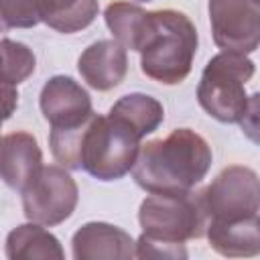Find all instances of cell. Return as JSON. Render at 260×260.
<instances>
[{
  "mask_svg": "<svg viewBox=\"0 0 260 260\" xmlns=\"http://www.w3.org/2000/svg\"><path fill=\"white\" fill-rule=\"evenodd\" d=\"M211 158V146L201 134L177 128L140 146L132 177L148 193H187L205 179Z\"/></svg>",
  "mask_w": 260,
  "mask_h": 260,
  "instance_id": "6da1fadb",
  "label": "cell"
},
{
  "mask_svg": "<svg viewBox=\"0 0 260 260\" xmlns=\"http://www.w3.org/2000/svg\"><path fill=\"white\" fill-rule=\"evenodd\" d=\"M197 53V30L191 18L179 10L150 12V26L140 49V69L146 77L165 83H181L193 67Z\"/></svg>",
  "mask_w": 260,
  "mask_h": 260,
  "instance_id": "7a4b0ae2",
  "label": "cell"
},
{
  "mask_svg": "<svg viewBox=\"0 0 260 260\" xmlns=\"http://www.w3.org/2000/svg\"><path fill=\"white\" fill-rule=\"evenodd\" d=\"M140 136L114 114H93L83 134L81 169L100 181H116L128 175L140 152Z\"/></svg>",
  "mask_w": 260,
  "mask_h": 260,
  "instance_id": "3957f363",
  "label": "cell"
},
{
  "mask_svg": "<svg viewBox=\"0 0 260 260\" xmlns=\"http://www.w3.org/2000/svg\"><path fill=\"white\" fill-rule=\"evenodd\" d=\"M256 65L242 53L221 51L213 55L199 79L197 102L217 122L236 124L246 110V83L252 79Z\"/></svg>",
  "mask_w": 260,
  "mask_h": 260,
  "instance_id": "277c9868",
  "label": "cell"
},
{
  "mask_svg": "<svg viewBox=\"0 0 260 260\" xmlns=\"http://www.w3.org/2000/svg\"><path fill=\"white\" fill-rule=\"evenodd\" d=\"M142 234L154 240L185 244L207 234V211L201 191L150 193L138 209Z\"/></svg>",
  "mask_w": 260,
  "mask_h": 260,
  "instance_id": "5b68a950",
  "label": "cell"
},
{
  "mask_svg": "<svg viewBox=\"0 0 260 260\" xmlns=\"http://www.w3.org/2000/svg\"><path fill=\"white\" fill-rule=\"evenodd\" d=\"M77 199L79 189L67 169L61 165H43L22 191V211L28 221L51 228L71 217Z\"/></svg>",
  "mask_w": 260,
  "mask_h": 260,
  "instance_id": "8992f818",
  "label": "cell"
},
{
  "mask_svg": "<svg viewBox=\"0 0 260 260\" xmlns=\"http://www.w3.org/2000/svg\"><path fill=\"white\" fill-rule=\"evenodd\" d=\"M209 221H232L260 211V177L244 165L225 167L203 191Z\"/></svg>",
  "mask_w": 260,
  "mask_h": 260,
  "instance_id": "52a82bcc",
  "label": "cell"
},
{
  "mask_svg": "<svg viewBox=\"0 0 260 260\" xmlns=\"http://www.w3.org/2000/svg\"><path fill=\"white\" fill-rule=\"evenodd\" d=\"M213 43L221 51L254 53L260 47V0H209Z\"/></svg>",
  "mask_w": 260,
  "mask_h": 260,
  "instance_id": "ba28073f",
  "label": "cell"
},
{
  "mask_svg": "<svg viewBox=\"0 0 260 260\" xmlns=\"http://www.w3.org/2000/svg\"><path fill=\"white\" fill-rule=\"evenodd\" d=\"M39 104L51 128H73L87 122L95 114L89 93L67 75L47 79L41 89Z\"/></svg>",
  "mask_w": 260,
  "mask_h": 260,
  "instance_id": "9c48e42d",
  "label": "cell"
},
{
  "mask_svg": "<svg viewBox=\"0 0 260 260\" xmlns=\"http://www.w3.org/2000/svg\"><path fill=\"white\" fill-rule=\"evenodd\" d=\"M75 260H128L136 256V242L128 232L106 221L83 223L71 240Z\"/></svg>",
  "mask_w": 260,
  "mask_h": 260,
  "instance_id": "30bf717a",
  "label": "cell"
},
{
  "mask_svg": "<svg viewBox=\"0 0 260 260\" xmlns=\"http://www.w3.org/2000/svg\"><path fill=\"white\" fill-rule=\"evenodd\" d=\"M77 69L89 87L98 91H110L120 85L128 73L126 47L110 39L95 41L79 55Z\"/></svg>",
  "mask_w": 260,
  "mask_h": 260,
  "instance_id": "8fae6325",
  "label": "cell"
},
{
  "mask_svg": "<svg viewBox=\"0 0 260 260\" xmlns=\"http://www.w3.org/2000/svg\"><path fill=\"white\" fill-rule=\"evenodd\" d=\"M2 179L14 191H24V187L43 169V152L39 142L28 132H8L2 138V158H0Z\"/></svg>",
  "mask_w": 260,
  "mask_h": 260,
  "instance_id": "7c38bea8",
  "label": "cell"
},
{
  "mask_svg": "<svg viewBox=\"0 0 260 260\" xmlns=\"http://www.w3.org/2000/svg\"><path fill=\"white\" fill-rule=\"evenodd\" d=\"M209 246L228 258H250L260 254V215H248L232 221L207 223Z\"/></svg>",
  "mask_w": 260,
  "mask_h": 260,
  "instance_id": "4fadbf2b",
  "label": "cell"
},
{
  "mask_svg": "<svg viewBox=\"0 0 260 260\" xmlns=\"http://www.w3.org/2000/svg\"><path fill=\"white\" fill-rule=\"evenodd\" d=\"M104 18H106L110 32L114 35V39L120 45H124L130 51L140 53V49L146 41V35H148L150 12H146L138 4H132L126 0H116L106 6Z\"/></svg>",
  "mask_w": 260,
  "mask_h": 260,
  "instance_id": "5bb4252c",
  "label": "cell"
},
{
  "mask_svg": "<svg viewBox=\"0 0 260 260\" xmlns=\"http://www.w3.org/2000/svg\"><path fill=\"white\" fill-rule=\"evenodd\" d=\"M6 256L10 260H35V258H57L65 256L59 240L41 228V223L16 225L6 238Z\"/></svg>",
  "mask_w": 260,
  "mask_h": 260,
  "instance_id": "9a60e30c",
  "label": "cell"
},
{
  "mask_svg": "<svg viewBox=\"0 0 260 260\" xmlns=\"http://www.w3.org/2000/svg\"><path fill=\"white\" fill-rule=\"evenodd\" d=\"M41 20L57 32H77L87 28L98 16V0H35Z\"/></svg>",
  "mask_w": 260,
  "mask_h": 260,
  "instance_id": "2e32d148",
  "label": "cell"
},
{
  "mask_svg": "<svg viewBox=\"0 0 260 260\" xmlns=\"http://www.w3.org/2000/svg\"><path fill=\"white\" fill-rule=\"evenodd\" d=\"M110 114L124 120L140 138L154 132L162 120H165V108L162 104L146 93H128L122 95L112 108Z\"/></svg>",
  "mask_w": 260,
  "mask_h": 260,
  "instance_id": "e0dca14e",
  "label": "cell"
},
{
  "mask_svg": "<svg viewBox=\"0 0 260 260\" xmlns=\"http://www.w3.org/2000/svg\"><path fill=\"white\" fill-rule=\"evenodd\" d=\"M35 53L16 41L2 39V85L16 87L35 71Z\"/></svg>",
  "mask_w": 260,
  "mask_h": 260,
  "instance_id": "ac0fdd59",
  "label": "cell"
},
{
  "mask_svg": "<svg viewBox=\"0 0 260 260\" xmlns=\"http://www.w3.org/2000/svg\"><path fill=\"white\" fill-rule=\"evenodd\" d=\"M0 8L4 28H30L43 22L35 0H0Z\"/></svg>",
  "mask_w": 260,
  "mask_h": 260,
  "instance_id": "d6986e66",
  "label": "cell"
},
{
  "mask_svg": "<svg viewBox=\"0 0 260 260\" xmlns=\"http://www.w3.org/2000/svg\"><path fill=\"white\" fill-rule=\"evenodd\" d=\"M136 258H187L185 244H171L140 234L136 240Z\"/></svg>",
  "mask_w": 260,
  "mask_h": 260,
  "instance_id": "ffe728a7",
  "label": "cell"
},
{
  "mask_svg": "<svg viewBox=\"0 0 260 260\" xmlns=\"http://www.w3.org/2000/svg\"><path fill=\"white\" fill-rule=\"evenodd\" d=\"M240 128L248 140L254 144H260V91H254L248 95L244 116L240 120Z\"/></svg>",
  "mask_w": 260,
  "mask_h": 260,
  "instance_id": "44dd1931",
  "label": "cell"
},
{
  "mask_svg": "<svg viewBox=\"0 0 260 260\" xmlns=\"http://www.w3.org/2000/svg\"><path fill=\"white\" fill-rule=\"evenodd\" d=\"M2 91H4V118H10L12 110L18 104V93H16V87H10V85H2Z\"/></svg>",
  "mask_w": 260,
  "mask_h": 260,
  "instance_id": "7402d4cb",
  "label": "cell"
},
{
  "mask_svg": "<svg viewBox=\"0 0 260 260\" xmlns=\"http://www.w3.org/2000/svg\"><path fill=\"white\" fill-rule=\"evenodd\" d=\"M136 2H150V0H136Z\"/></svg>",
  "mask_w": 260,
  "mask_h": 260,
  "instance_id": "603a6c76",
  "label": "cell"
}]
</instances>
